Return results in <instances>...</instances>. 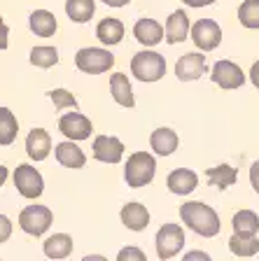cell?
<instances>
[{
	"label": "cell",
	"mask_w": 259,
	"mask_h": 261,
	"mask_svg": "<svg viewBox=\"0 0 259 261\" xmlns=\"http://www.w3.org/2000/svg\"><path fill=\"white\" fill-rule=\"evenodd\" d=\"M75 65L82 72H86V75H101V72H108L114 65V56L110 54L108 49L84 47L77 51Z\"/></svg>",
	"instance_id": "4"
},
{
	"label": "cell",
	"mask_w": 259,
	"mask_h": 261,
	"mask_svg": "<svg viewBox=\"0 0 259 261\" xmlns=\"http://www.w3.org/2000/svg\"><path fill=\"white\" fill-rule=\"evenodd\" d=\"M154 173H157V161L154 156L147 152H133L126 161V170H124V177L129 182V187L133 189H140V187L150 185L154 179Z\"/></svg>",
	"instance_id": "2"
},
{
	"label": "cell",
	"mask_w": 259,
	"mask_h": 261,
	"mask_svg": "<svg viewBox=\"0 0 259 261\" xmlns=\"http://www.w3.org/2000/svg\"><path fill=\"white\" fill-rule=\"evenodd\" d=\"M175 75L182 82H194L199 80L201 75H205V56L203 54H184L180 56V61L175 63Z\"/></svg>",
	"instance_id": "12"
},
{
	"label": "cell",
	"mask_w": 259,
	"mask_h": 261,
	"mask_svg": "<svg viewBox=\"0 0 259 261\" xmlns=\"http://www.w3.org/2000/svg\"><path fill=\"white\" fill-rule=\"evenodd\" d=\"M110 89H112V98L117 100L122 108H133V89L129 84V77L124 72H117V75L110 77Z\"/></svg>",
	"instance_id": "21"
},
{
	"label": "cell",
	"mask_w": 259,
	"mask_h": 261,
	"mask_svg": "<svg viewBox=\"0 0 259 261\" xmlns=\"http://www.w3.org/2000/svg\"><path fill=\"white\" fill-rule=\"evenodd\" d=\"M93 12H96L93 0H65V14L75 23H86L93 16Z\"/></svg>",
	"instance_id": "25"
},
{
	"label": "cell",
	"mask_w": 259,
	"mask_h": 261,
	"mask_svg": "<svg viewBox=\"0 0 259 261\" xmlns=\"http://www.w3.org/2000/svg\"><path fill=\"white\" fill-rule=\"evenodd\" d=\"M194 259L208 261V259H210V256L205 254V252H187V254H184V261H194Z\"/></svg>",
	"instance_id": "36"
},
{
	"label": "cell",
	"mask_w": 259,
	"mask_h": 261,
	"mask_svg": "<svg viewBox=\"0 0 259 261\" xmlns=\"http://www.w3.org/2000/svg\"><path fill=\"white\" fill-rule=\"evenodd\" d=\"M231 226H233V233H241V236H257L259 231V217L254 215L252 210H238L231 219Z\"/></svg>",
	"instance_id": "26"
},
{
	"label": "cell",
	"mask_w": 259,
	"mask_h": 261,
	"mask_svg": "<svg viewBox=\"0 0 259 261\" xmlns=\"http://www.w3.org/2000/svg\"><path fill=\"white\" fill-rule=\"evenodd\" d=\"M84 261H103V256H86Z\"/></svg>",
	"instance_id": "41"
},
{
	"label": "cell",
	"mask_w": 259,
	"mask_h": 261,
	"mask_svg": "<svg viewBox=\"0 0 259 261\" xmlns=\"http://www.w3.org/2000/svg\"><path fill=\"white\" fill-rule=\"evenodd\" d=\"M119 261H145V254H143L138 247H124V250L117 254Z\"/></svg>",
	"instance_id": "32"
},
{
	"label": "cell",
	"mask_w": 259,
	"mask_h": 261,
	"mask_svg": "<svg viewBox=\"0 0 259 261\" xmlns=\"http://www.w3.org/2000/svg\"><path fill=\"white\" fill-rule=\"evenodd\" d=\"M59 130L63 133L68 140H86V138L91 136V130H93V126H91V121L86 119L84 114H80V112H68V114H63L59 119Z\"/></svg>",
	"instance_id": "10"
},
{
	"label": "cell",
	"mask_w": 259,
	"mask_h": 261,
	"mask_svg": "<svg viewBox=\"0 0 259 261\" xmlns=\"http://www.w3.org/2000/svg\"><path fill=\"white\" fill-rule=\"evenodd\" d=\"M166 185H168V189H171L173 194L187 196V194H192V191H194L196 187H199V177H196L194 170H189V168H178V170H173V173L168 175Z\"/></svg>",
	"instance_id": "14"
},
{
	"label": "cell",
	"mask_w": 259,
	"mask_h": 261,
	"mask_svg": "<svg viewBox=\"0 0 259 261\" xmlns=\"http://www.w3.org/2000/svg\"><path fill=\"white\" fill-rule=\"evenodd\" d=\"M19 133V121L7 108H0V145H12Z\"/></svg>",
	"instance_id": "28"
},
{
	"label": "cell",
	"mask_w": 259,
	"mask_h": 261,
	"mask_svg": "<svg viewBox=\"0 0 259 261\" xmlns=\"http://www.w3.org/2000/svg\"><path fill=\"white\" fill-rule=\"evenodd\" d=\"M192 40H194V44L199 49L213 51V49L222 42V31L213 19H199V21L192 26Z\"/></svg>",
	"instance_id": "9"
},
{
	"label": "cell",
	"mask_w": 259,
	"mask_h": 261,
	"mask_svg": "<svg viewBox=\"0 0 259 261\" xmlns=\"http://www.w3.org/2000/svg\"><path fill=\"white\" fill-rule=\"evenodd\" d=\"M56 161H59L61 166H65V168L77 170V168H84L86 156L80 147L75 145V140H65V142L56 145Z\"/></svg>",
	"instance_id": "16"
},
{
	"label": "cell",
	"mask_w": 259,
	"mask_h": 261,
	"mask_svg": "<svg viewBox=\"0 0 259 261\" xmlns=\"http://www.w3.org/2000/svg\"><path fill=\"white\" fill-rule=\"evenodd\" d=\"M189 35V16L184 10L173 12L166 21V42L168 44H178L184 42V38Z\"/></svg>",
	"instance_id": "17"
},
{
	"label": "cell",
	"mask_w": 259,
	"mask_h": 261,
	"mask_svg": "<svg viewBox=\"0 0 259 261\" xmlns=\"http://www.w3.org/2000/svg\"><path fill=\"white\" fill-rule=\"evenodd\" d=\"M7 35H10V28L5 26L3 16H0V49H7Z\"/></svg>",
	"instance_id": "35"
},
{
	"label": "cell",
	"mask_w": 259,
	"mask_h": 261,
	"mask_svg": "<svg viewBox=\"0 0 259 261\" xmlns=\"http://www.w3.org/2000/svg\"><path fill=\"white\" fill-rule=\"evenodd\" d=\"M105 5H110V7H124V5H129V0H103Z\"/></svg>",
	"instance_id": "39"
},
{
	"label": "cell",
	"mask_w": 259,
	"mask_h": 261,
	"mask_svg": "<svg viewBox=\"0 0 259 261\" xmlns=\"http://www.w3.org/2000/svg\"><path fill=\"white\" fill-rule=\"evenodd\" d=\"M122 222H124V226L131 228V231H143V228H147V224H150V212H147V207L140 205V203H126V205L122 207Z\"/></svg>",
	"instance_id": "18"
},
{
	"label": "cell",
	"mask_w": 259,
	"mask_h": 261,
	"mask_svg": "<svg viewBox=\"0 0 259 261\" xmlns=\"http://www.w3.org/2000/svg\"><path fill=\"white\" fill-rule=\"evenodd\" d=\"M14 187L23 198H38L44 189V182H42V175L33 168V166L21 163L14 170Z\"/></svg>",
	"instance_id": "7"
},
{
	"label": "cell",
	"mask_w": 259,
	"mask_h": 261,
	"mask_svg": "<svg viewBox=\"0 0 259 261\" xmlns=\"http://www.w3.org/2000/svg\"><path fill=\"white\" fill-rule=\"evenodd\" d=\"M180 217L194 233L203 236V238H213L220 233V217L210 205H205L201 201H189L180 207Z\"/></svg>",
	"instance_id": "1"
},
{
	"label": "cell",
	"mask_w": 259,
	"mask_h": 261,
	"mask_svg": "<svg viewBox=\"0 0 259 261\" xmlns=\"http://www.w3.org/2000/svg\"><path fill=\"white\" fill-rule=\"evenodd\" d=\"M238 19L245 28H259V0H245L238 10Z\"/></svg>",
	"instance_id": "30"
},
{
	"label": "cell",
	"mask_w": 259,
	"mask_h": 261,
	"mask_svg": "<svg viewBox=\"0 0 259 261\" xmlns=\"http://www.w3.org/2000/svg\"><path fill=\"white\" fill-rule=\"evenodd\" d=\"M250 80H252V84L259 89V61H257V63H252V70H250Z\"/></svg>",
	"instance_id": "38"
},
{
	"label": "cell",
	"mask_w": 259,
	"mask_h": 261,
	"mask_svg": "<svg viewBox=\"0 0 259 261\" xmlns=\"http://www.w3.org/2000/svg\"><path fill=\"white\" fill-rule=\"evenodd\" d=\"M133 35L135 40L145 47H154L163 40V28L161 23H157L154 19H138L133 26Z\"/></svg>",
	"instance_id": "15"
},
{
	"label": "cell",
	"mask_w": 259,
	"mask_h": 261,
	"mask_svg": "<svg viewBox=\"0 0 259 261\" xmlns=\"http://www.w3.org/2000/svg\"><path fill=\"white\" fill-rule=\"evenodd\" d=\"M229 250L236 256H254L259 252V238L257 236L233 233L231 238H229Z\"/></svg>",
	"instance_id": "27"
},
{
	"label": "cell",
	"mask_w": 259,
	"mask_h": 261,
	"mask_svg": "<svg viewBox=\"0 0 259 261\" xmlns=\"http://www.w3.org/2000/svg\"><path fill=\"white\" fill-rule=\"evenodd\" d=\"M31 63L35 68H52L59 63V51L54 47H33L31 49Z\"/></svg>",
	"instance_id": "29"
},
{
	"label": "cell",
	"mask_w": 259,
	"mask_h": 261,
	"mask_svg": "<svg viewBox=\"0 0 259 261\" xmlns=\"http://www.w3.org/2000/svg\"><path fill=\"white\" fill-rule=\"evenodd\" d=\"M96 38L101 40L103 44H108V47L122 42V38H124V23L119 21V19H112V16L103 19L96 28Z\"/></svg>",
	"instance_id": "22"
},
{
	"label": "cell",
	"mask_w": 259,
	"mask_h": 261,
	"mask_svg": "<svg viewBox=\"0 0 259 261\" xmlns=\"http://www.w3.org/2000/svg\"><path fill=\"white\" fill-rule=\"evenodd\" d=\"M5 179H7V168L5 166H0V187L5 185Z\"/></svg>",
	"instance_id": "40"
},
{
	"label": "cell",
	"mask_w": 259,
	"mask_h": 261,
	"mask_svg": "<svg viewBox=\"0 0 259 261\" xmlns=\"http://www.w3.org/2000/svg\"><path fill=\"white\" fill-rule=\"evenodd\" d=\"M10 236H12V222L5 215H0V243H5Z\"/></svg>",
	"instance_id": "33"
},
{
	"label": "cell",
	"mask_w": 259,
	"mask_h": 261,
	"mask_svg": "<svg viewBox=\"0 0 259 261\" xmlns=\"http://www.w3.org/2000/svg\"><path fill=\"white\" fill-rule=\"evenodd\" d=\"M52 219H54V215L47 205H28L19 215V226L28 236H42L52 226Z\"/></svg>",
	"instance_id": "6"
},
{
	"label": "cell",
	"mask_w": 259,
	"mask_h": 261,
	"mask_svg": "<svg viewBox=\"0 0 259 261\" xmlns=\"http://www.w3.org/2000/svg\"><path fill=\"white\" fill-rule=\"evenodd\" d=\"M124 156V145L114 136H98L93 140V159L103 163H119Z\"/></svg>",
	"instance_id": "11"
},
{
	"label": "cell",
	"mask_w": 259,
	"mask_h": 261,
	"mask_svg": "<svg viewBox=\"0 0 259 261\" xmlns=\"http://www.w3.org/2000/svg\"><path fill=\"white\" fill-rule=\"evenodd\" d=\"M182 3L189 7H205V5H213L215 0H182Z\"/></svg>",
	"instance_id": "37"
},
{
	"label": "cell",
	"mask_w": 259,
	"mask_h": 261,
	"mask_svg": "<svg viewBox=\"0 0 259 261\" xmlns=\"http://www.w3.org/2000/svg\"><path fill=\"white\" fill-rule=\"evenodd\" d=\"M250 182H252V189L259 194V161H254L250 168Z\"/></svg>",
	"instance_id": "34"
},
{
	"label": "cell",
	"mask_w": 259,
	"mask_h": 261,
	"mask_svg": "<svg viewBox=\"0 0 259 261\" xmlns=\"http://www.w3.org/2000/svg\"><path fill=\"white\" fill-rule=\"evenodd\" d=\"M26 152L33 161H44L52 152V138L44 128H33L26 138Z\"/></svg>",
	"instance_id": "13"
},
{
	"label": "cell",
	"mask_w": 259,
	"mask_h": 261,
	"mask_svg": "<svg viewBox=\"0 0 259 261\" xmlns=\"http://www.w3.org/2000/svg\"><path fill=\"white\" fill-rule=\"evenodd\" d=\"M205 175H208V182L213 187H217V189H229V187L236 185V179H238V170L227 166V163L224 166H215V168H208Z\"/></svg>",
	"instance_id": "24"
},
{
	"label": "cell",
	"mask_w": 259,
	"mask_h": 261,
	"mask_svg": "<svg viewBox=\"0 0 259 261\" xmlns=\"http://www.w3.org/2000/svg\"><path fill=\"white\" fill-rule=\"evenodd\" d=\"M49 98L54 100V108L59 110H65V108H73V110H77V100H75V96H73L70 91H65V89H54V91L49 93Z\"/></svg>",
	"instance_id": "31"
},
{
	"label": "cell",
	"mask_w": 259,
	"mask_h": 261,
	"mask_svg": "<svg viewBox=\"0 0 259 261\" xmlns=\"http://www.w3.org/2000/svg\"><path fill=\"white\" fill-rule=\"evenodd\" d=\"M131 72L140 82H159L166 75V59L157 51H138V54L131 59Z\"/></svg>",
	"instance_id": "3"
},
{
	"label": "cell",
	"mask_w": 259,
	"mask_h": 261,
	"mask_svg": "<svg viewBox=\"0 0 259 261\" xmlns=\"http://www.w3.org/2000/svg\"><path fill=\"white\" fill-rule=\"evenodd\" d=\"M184 247V231L180 224H163L157 231V254L159 259H173Z\"/></svg>",
	"instance_id": "5"
},
{
	"label": "cell",
	"mask_w": 259,
	"mask_h": 261,
	"mask_svg": "<svg viewBox=\"0 0 259 261\" xmlns=\"http://www.w3.org/2000/svg\"><path fill=\"white\" fill-rule=\"evenodd\" d=\"M210 80L222 89H238V87H243L245 72L241 70V65H236L233 61H217V63L213 65Z\"/></svg>",
	"instance_id": "8"
},
{
	"label": "cell",
	"mask_w": 259,
	"mask_h": 261,
	"mask_svg": "<svg viewBox=\"0 0 259 261\" xmlns=\"http://www.w3.org/2000/svg\"><path fill=\"white\" fill-rule=\"evenodd\" d=\"M28 23H31V31L35 35H40V38H52L56 33V28H59L56 16L47 10H35L31 14V19H28Z\"/></svg>",
	"instance_id": "20"
},
{
	"label": "cell",
	"mask_w": 259,
	"mask_h": 261,
	"mask_svg": "<svg viewBox=\"0 0 259 261\" xmlns=\"http://www.w3.org/2000/svg\"><path fill=\"white\" fill-rule=\"evenodd\" d=\"M73 252V238L68 233H54L44 240V254L49 259H65Z\"/></svg>",
	"instance_id": "23"
},
{
	"label": "cell",
	"mask_w": 259,
	"mask_h": 261,
	"mask_svg": "<svg viewBox=\"0 0 259 261\" xmlns=\"http://www.w3.org/2000/svg\"><path fill=\"white\" fill-rule=\"evenodd\" d=\"M178 142H180L178 133H175L173 128H157L150 138L152 149H154L159 156H168V154H173L175 149H178Z\"/></svg>",
	"instance_id": "19"
}]
</instances>
